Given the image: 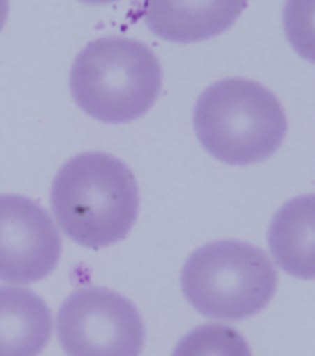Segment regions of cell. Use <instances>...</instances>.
<instances>
[{"mask_svg": "<svg viewBox=\"0 0 315 356\" xmlns=\"http://www.w3.org/2000/svg\"><path fill=\"white\" fill-rule=\"evenodd\" d=\"M56 334L68 356H139L144 327L129 299L107 288L84 287L62 304Z\"/></svg>", "mask_w": 315, "mask_h": 356, "instance_id": "5b68a950", "label": "cell"}, {"mask_svg": "<svg viewBox=\"0 0 315 356\" xmlns=\"http://www.w3.org/2000/svg\"><path fill=\"white\" fill-rule=\"evenodd\" d=\"M194 127L204 149L231 165L268 159L279 148L288 128L274 93L241 78L217 81L201 93Z\"/></svg>", "mask_w": 315, "mask_h": 356, "instance_id": "7a4b0ae2", "label": "cell"}, {"mask_svg": "<svg viewBox=\"0 0 315 356\" xmlns=\"http://www.w3.org/2000/svg\"><path fill=\"white\" fill-rule=\"evenodd\" d=\"M268 245L278 266L292 276L314 277V197L284 205L269 228Z\"/></svg>", "mask_w": 315, "mask_h": 356, "instance_id": "9c48e42d", "label": "cell"}, {"mask_svg": "<svg viewBox=\"0 0 315 356\" xmlns=\"http://www.w3.org/2000/svg\"><path fill=\"white\" fill-rule=\"evenodd\" d=\"M172 356H252V353L234 327L206 324L184 336Z\"/></svg>", "mask_w": 315, "mask_h": 356, "instance_id": "30bf717a", "label": "cell"}, {"mask_svg": "<svg viewBox=\"0 0 315 356\" xmlns=\"http://www.w3.org/2000/svg\"><path fill=\"white\" fill-rule=\"evenodd\" d=\"M52 330V314L36 293L0 286V356H38Z\"/></svg>", "mask_w": 315, "mask_h": 356, "instance_id": "ba28073f", "label": "cell"}, {"mask_svg": "<svg viewBox=\"0 0 315 356\" xmlns=\"http://www.w3.org/2000/svg\"><path fill=\"white\" fill-rule=\"evenodd\" d=\"M162 70L154 52L135 39L109 36L79 54L70 86L79 108L102 122H130L157 101Z\"/></svg>", "mask_w": 315, "mask_h": 356, "instance_id": "3957f363", "label": "cell"}, {"mask_svg": "<svg viewBox=\"0 0 315 356\" xmlns=\"http://www.w3.org/2000/svg\"><path fill=\"white\" fill-rule=\"evenodd\" d=\"M246 7L245 1H146L141 13L159 38L192 43L225 32Z\"/></svg>", "mask_w": 315, "mask_h": 356, "instance_id": "52a82bcc", "label": "cell"}, {"mask_svg": "<svg viewBox=\"0 0 315 356\" xmlns=\"http://www.w3.org/2000/svg\"><path fill=\"white\" fill-rule=\"evenodd\" d=\"M62 231L82 247H109L125 238L137 218L135 177L123 162L105 152H84L56 174L50 193Z\"/></svg>", "mask_w": 315, "mask_h": 356, "instance_id": "6da1fadb", "label": "cell"}, {"mask_svg": "<svg viewBox=\"0 0 315 356\" xmlns=\"http://www.w3.org/2000/svg\"><path fill=\"white\" fill-rule=\"evenodd\" d=\"M180 280L184 296L199 313L236 321L268 306L276 292L277 273L260 248L225 240L194 251Z\"/></svg>", "mask_w": 315, "mask_h": 356, "instance_id": "277c9868", "label": "cell"}, {"mask_svg": "<svg viewBox=\"0 0 315 356\" xmlns=\"http://www.w3.org/2000/svg\"><path fill=\"white\" fill-rule=\"evenodd\" d=\"M61 234L44 208L20 195H0V281L29 284L61 258Z\"/></svg>", "mask_w": 315, "mask_h": 356, "instance_id": "8992f818", "label": "cell"}, {"mask_svg": "<svg viewBox=\"0 0 315 356\" xmlns=\"http://www.w3.org/2000/svg\"><path fill=\"white\" fill-rule=\"evenodd\" d=\"M8 4L6 1H0V31L6 24L8 19Z\"/></svg>", "mask_w": 315, "mask_h": 356, "instance_id": "8fae6325", "label": "cell"}]
</instances>
